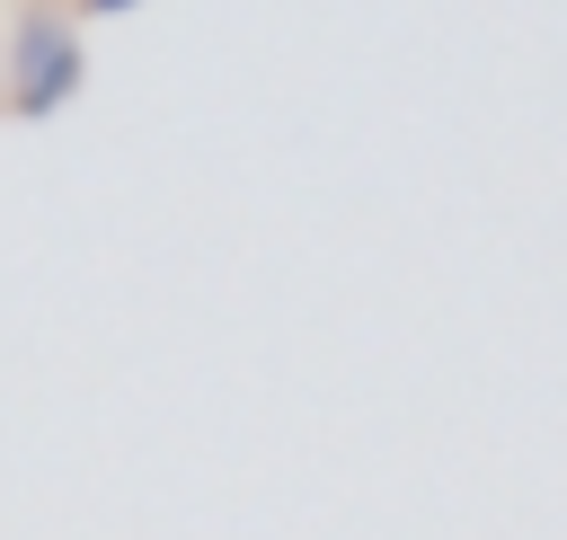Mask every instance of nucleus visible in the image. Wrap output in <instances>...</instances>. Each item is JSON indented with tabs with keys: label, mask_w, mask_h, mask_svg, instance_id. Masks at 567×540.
<instances>
[{
	"label": "nucleus",
	"mask_w": 567,
	"mask_h": 540,
	"mask_svg": "<svg viewBox=\"0 0 567 540\" xmlns=\"http://www.w3.org/2000/svg\"><path fill=\"white\" fill-rule=\"evenodd\" d=\"M133 9H151V0H71L80 27H89V18H133Z\"/></svg>",
	"instance_id": "f03ea898"
},
{
	"label": "nucleus",
	"mask_w": 567,
	"mask_h": 540,
	"mask_svg": "<svg viewBox=\"0 0 567 540\" xmlns=\"http://www.w3.org/2000/svg\"><path fill=\"white\" fill-rule=\"evenodd\" d=\"M80 89H89V35H80V18L71 9H27L9 27V44H0V106L18 124H53V115L80 106Z\"/></svg>",
	"instance_id": "f257e3e1"
}]
</instances>
